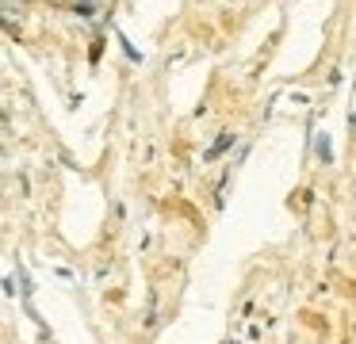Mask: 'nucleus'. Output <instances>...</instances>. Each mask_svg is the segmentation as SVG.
I'll use <instances>...</instances> for the list:
<instances>
[{
	"mask_svg": "<svg viewBox=\"0 0 356 344\" xmlns=\"http://www.w3.org/2000/svg\"><path fill=\"white\" fill-rule=\"evenodd\" d=\"M234 142V134H218V142L215 145H211V149H207V157H218V153H222L226 149V145H230Z\"/></svg>",
	"mask_w": 356,
	"mask_h": 344,
	"instance_id": "nucleus-1",
	"label": "nucleus"
},
{
	"mask_svg": "<svg viewBox=\"0 0 356 344\" xmlns=\"http://www.w3.org/2000/svg\"><path fill=\"white\" fill-rule=\"evenodd\" d=\"M73 12L88 19V15H92V0H73Z\"/></svg>",
	"mask_w": 356,
	"mask_h": 344,
	"instance_id": "nucleus-2",
	"label": "nucleus"
}]
</instances>
